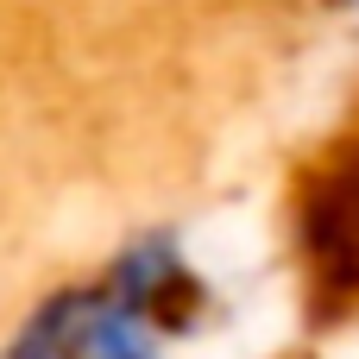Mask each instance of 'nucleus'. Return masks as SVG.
Segmentation results:
<instances>
[{"label": "nucleus", "mask_w": 359, "mask_h": 359, "mask_svg": "<svg viewBox=\"0 0 359 359\" xmlns=\"http://www.w3.org/2000/svg\"><path fill=\"white\" fill-rule=\"evenodd\" d=\"M114 309H126V316H139L145 328L151 322H189V309H196V278H189V265H183V252H177V240H145V246H133L126 259H120V271H114V297H107Z\"/></svg>", "instance_id": "f257e3e1"}, {"label": "nucleus", "mask_w": 359, "mask_h": 359, "mask_svg": "<svg viewBox=\"0 0 359 359\" xmlns=\"http://www.w3.org/2000/svg\"><path fill=\"white\" fill-rule=\"evenodd\" d=\"M82 359H158V341L139 316L114 309L107 297H95L88 328H82Z\"/></svg>", "instance_id": "f03ea898"}]
</instances>
